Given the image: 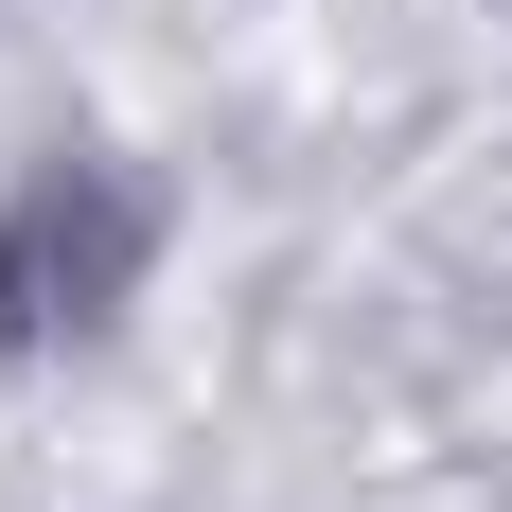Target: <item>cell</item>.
<instances>
[{
  "instance_id": "6da1fadb",
  "label": "cell",
  "mask_w": 512,
  "mask_h": 512,
  "mask_svg": "<svg viewBox=\"0 0 512 512\" xmlns=\"http://www.w3.org/2000/svg\"><path fill=\"white\" fill-rule=\"evenodd\" d=\"M159 265V195L124 159H36L18 195H0V354H71L106 318L142 301Z\"/></svg>"
}]
</instances>
